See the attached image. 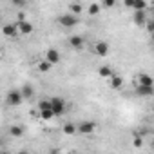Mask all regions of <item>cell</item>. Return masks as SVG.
Instances as JSON below:
<instances>
[{"label": "cell", "mask_w": 154, "mask_h": 154, "mask_svg": "<svg viewBox=\"0 0 154 154\" xmlns=\"http://www.w3.org/2000/svg\"><path fill=\"white\" fill-rule=\"evenodd\" d=\"M58 24H60V26H63V27H72V26H76V24H78V17H76V15H72V13L62 15V17L58 18Z\"/></svg>", "instance_id": "6da1fadb"}, {"label": "cell", "mask_w": 154, "mask_h": 154, "mask_svg": "<svg viewBox=\"0 0 154 154\" xmlns=\"http://www.w3.org/2000/svg\"><path fill=\"white\" fill-rule=\"evenodd\" d=\"M22 100H24L22 91H17V89H15V91H9V93H8V103H9V105H15V107H17V105L22 103Z\"/></svg>", "instance_id": "7a4b0ae2"}, {"label": "cell", "mask_w": 154, "mask_h": 154, "mask_svg": "<svg viewBox=\"0 0 154 154\" xmlns=\"http://www.w3.org/2000/svg\"><path fill=\"white\" fill-rule=\"evenodd\" d=\"M51 107H53V111H54L56 116H60V114L65 112V102H63L62 98H58V96L51 98Z\"/></svg>", "instance_id": "3957f363"}, {"label": "cell", "mask_w": 154, "mask_h": 154, "mask_svg": "<svg viewBox=\"0 0 154 154\" xmlns=\"http://www.w3.org/2000/svg\"><path fill=\"white\" fill-rule=\"evenodd\" d=\"M2 33H4L6 36H9V38H17L18 33H20V29H18V22H15V24H6V26L2 27Z\"/></svg>", "instance_id": "277c9868"}, {"label": "cell", "mask_w": 154, "mask_h": 154, "mask_svg": "<svg viewBox=\"0 0 154 154\" xmlns=\"http://www.w3.org/2000/svg\"><path fill=\"white\" fill-rule=\"evenodd\" d=\"M136 94L138 96H152L154 85H136Z\"/></svg>", "instance_id": "5b68a950"}, {"label": "cell", "mask_w": 154, "mask_h": 154, "mask_svg": "<svg viewBox=\"0 0 154 154\" xmlns=\"http://www.w3.org/2000/svg\"><path fill=\"white\" fill-rule=\"evenodd\" d=\"M94 53H96L98 56H107V54H109V44H107V42H96Z\"/></svg>", "instance_id": "8992f818"}, {"label": "cell", "mask_w": 154, "mask_h": 154, "mask_svg": "<svg viewBox=\"0 0 154 154\" xmlns=\"http://www.w3.org/2000/svg\"><path fill=\"white\" fill-rule=\"evenodd\" d=\"M94 129H96V123H94V122H82V123L78 125V131H80L82 134H91Z\"/></svg>", "instance_id": "52a82bcc"}, {"label": "cell", "mask_w": 154, "mask_h": 154, "mask_svg": "<svg viewBox=\"0 0 154 154\" xmlns=\"http://www.w3.org/2000/svg\"><path fill=\"white\" fill-rule=\"evenodd\" d=\"M136 26H145V9H134V17H132Z\"/></svg>", "instance_id": "ba28073f"}, {"label": "cell", "mask_w": 154, "mask_h": 154, "mask_svg": "<svg viewBox=\"0 0 154 154\" xmlns=\"http://www.w3.org/2000/svg\"><path fill=\"white\" fill-rule=\"evenodd\" d=\"M18 29H20V35H31L33 33V24L27 22V20H18Z\"/></svg>", "instance_id": "9c48e42d"}, {"label": "cell", "mask_w": 154, "mask_h": 154, "mask_svg": "<svg viewBox=\"0 0 154 154\" xmlns=\"http://www.w3.org/2000/svg\"><path fill=\"white\" fill-rule=\"evenodd\" d=\"M69 45H71L72 49H82V47H84V38H82L80 35H72V36L69 38Z\"/></svg>", "instance_id": "30bf717a"}, {"label": "cell", "mask_w": 154, "mask_h": 154, "mask_svg": "<svg viewBox=\"0 0 154 154\" xmlns=\"http://www.w3.org/2000/svg\"><path fill=\"white\" fill-rule=\"evenodd\" d=\"M136 85H154V80H152V76L141 72L138 78H136Z\"/></svg>", "instance_id": "8fae6325"}, {"label": "cell", "mask_w": 154, "mask_h": 154, "mask_svg": "<svg viewBox=\"0 0 154 154\" xmlns=\"http://www.w3.org/2000/svg\"><path fill=\"white\" fill-rule=\"evenodd\" d=\"M45 58L54 65V63H58L60 62V53L56 51V49H47V53H45Z\"/></svg>", "instance_id": "7c38bea8"}, {"label": "cell", "mask_w": 154, "mask_h": 154, "mask_svg": "<svg viewBox=\"0 0 154 154\" xmlns=\"http://www.w3.org/2000/svg\"><path fill=\"white\" fill-rule=\"evenodd\" d=\"M122 85H123V78L118 74H112L111 76V87L112 89H122Z\"/></svg>", "instance_id": "4fadbf2b"}, {"label": "cell", "mask_w": 154, "mask_h": 154, "mask_svg": "<svg viewBox=\"0 0 154 154\" xmlns=\"http://www.w3.org/2000/svg\"><path fill=\"white\" fill-rule=\"evenodd\" d=\"M98 74L102 76V78H111L114 72H112V69H111L109 65H102V67L98 69Z\"/></svg>", "instance_id": "5bb4252c"}, {"label": "cell", "mask_w": 154, "mask_h": 154, "mask_svg": "<svg viewBox=\"0 0 154 154\" xmlns=\"http://www.w3.org/2000/svg\"><path fill=\"white\" fill-rule=\"evenodd\" d=\"M76 131H78V125H74V123H65L63 125V134H67V136H72Z\"/></svg>", "instance_id": "9a60e30c"}, {"label": "cell", "mask_w": 154, "mask_h": 154, "mask_svg": "<svg viewBox=\"0 0 154 154\" xmlns=\"http://www.w3.org/2000/svg\"><path fill=\"white\" fill-rule=\"evenodd\" d=\"M20 91H22L24 98H31V96L35 94V89H33V85H31V84H26V85H24V87H22Z\"/></svg>", "instance_id": "2e32d148"}, {"label": "cell", "mask_w": 154, "mask_h": 154, "mask_svg": "<svg viewBox=\"0 0 154 154\" xmlns=\"http://www.w3.org/2000/svg\"><path fill=\"white\" fill-rule=\"evenodd\" d=\"M51 65H53V63L45 58V60H42V62L38 63V71H40V72H47V71L51 69Z\"/></svg>", "instance_id": "e0dca14e"}, {"label": "cell", "mask_w": 154, "mask_h": 154, "mask_svg": "<svg viewBox=\"0 0 154 154\" xmlns=\"http://www.w3.org/2000/svg\"><path fill=\"white\" fill-rule=\"evenodd\" d=\"M9 132H11V136H15V138H20V136L24 134V129H22L20 125H13V127L9 129Z\"/></svg>", "instance_id": "ac0fdd59"}, {"label": "cell", "mask_w": 154, "mask_h": 154, "mask_svg": "<svg viewBox=\"0 0 154 154\" xmlns=\"http://www.w3.org/2000/svg\"><path fill=\"white\" fill-rule=\"evenodd\" d=\"M49 109H53L51 107V100H40L38 102V111H49Z\"/></svg>", "instance_id": "d6986e66"}, {"label": "cell", "mask_w": 154, "mask_h": 154, "mask_svg": "<svg viewBox=\"0 0 154 154\" xmlns=\"http://www.w3.org/2000/svg\"><path fill=\"white\" fill-rule=\"evenodd\" d=\"M69 9H71V13H72V15H76V17H78V15L84 11V8H82L80 4H71V6H69Z\"/></svg>", "instance_id": "ffe728a7"}, {"label": "cell", "mask_w": 154, "mask_h": 154, "mask_svg": "<svg viewBox=\"0 0 154 154\" xmlns=\"http://www.w3.org/2000/svg\"><path fill=\"white\" fill-rule=\"evenodd\" d=\"M100 9H102V8H100V4H91V6H89V9H87V13L94 17V15H98V13H100Z\"/></svg>", "instance_id": "44dd1931"}, {"label": "cell", "mask_w": 154, "mask_h": 154, "mask_svg": "<svg viewBox=\"0 0 154 154\" xmlns=\"http://www.w3.org/2000/svg\"><path fill=\"white\" fill-rule=\"evenodd\" d=\"M134 9H147V0H134Z\"/></svg>", "instance_id": "7402d4cb"}, {"label": "cell", "mask_w": 154, "mask_h": 154, "mask_svg": "<svg viewBox=\"0 0 154 154\" xmlns=\"http://www.w3.org/2000/svg\"><path fill=\"white\" fill-rule=\"evenodd\" d=\"M141 145H143V140H141V136H140V134H136V136H134V147H136V149H140Z\"/></svg>", "instance_id": "603a6c76"}, {"label": "cell", "mask_w": 154, "mask_h": 154, "mask_svg": "<svg viewBox=\"0 0 154 154\" xmlns=\"http://www.w3.org/2000/svg\"><path fill=\"white\" fill-rule=\"evenodd\" d=\"M102 4H103L105 8H112V6L116 4V0H102Z\"/></svg>", "instance_id": "cb8c5ba5"}, {"label": "cell", "mask_w": 154, "mask_h": 154, "mask_svg": "<svg viewBox=\"0 0 154 154\" xmlns=\"http://www.w3.org/2000/svg\"><path fill=\"white\" fill-rule=\"evenodd\" d=\"M123 6L129 9H134V0H123Z\"/></svg>", "instance_id": "d4e9b609"}, {"label": "cell", "mask_w": 154, "mask_h": 154, "mask_svg": "<svg viewBox=\"0 0 154 154\" xmlns=\"http://www.w3.org/2000/svg\"><path fill=\"white\" fill-rule=\"evenodd\" d=\"M147 29H149L150 33H154V17H152V18L147 22Z\"/></svg>", "instance_id": "484cf974"}, {"label": "cell", "mask_w": 154, "mask_h": 154, "mask_svg": "<svg viewBox=\"0 0 154 154\" xmlns=\"http://www.w3.org/2000/svg\"><path fill=\"white\" fill-rule=\"evenodd\" d=\"M11 2H13V4H15L17 8H22V6L26 4V0H11Z\"/></svg>", "instance_id": "4316f807"}, {"label": "cell", "mask_w": 154, "mask_h": 154, "mask_svg": "<svg viewBox=\"0 0 154 154\" xmlns=\"http://www.w3.org/2000/svg\"><path fill=\"white\" fill-rule=\"evenodd\" d=\"M150 147H152V149H154V140H150Z\"/></svg>", "instance_id": "83f0119b"}, {"label": "cell", "mask_w": 154, "mask_h": 154, "mask_svg": "<svg viewBox=\"0 0 154 154\" xmlns=\"http://www.w3.org/2000/svg\"><path fill=\"white\" fill-rule=\"evenodd\" d=\"M150 35H152V36H150V38H152V42H154V33H150Z\"/></svg>", "instance_id": "f1b7e54d"}]
</instances>
